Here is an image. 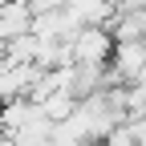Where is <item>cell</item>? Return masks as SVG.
<instances>
[{
	"instance_id": "6da1fadb",
	"label": "cell",
	"mask_w": 146,
	"mask_h": 146,
	"mask_svg": "<svg viewBox=\"0 0 146 146\" xmlns=\"http://www.w3.org/2000/svg\"><path fill=\"white\" fill-rule=\"evenodd\" d=\"M65 45H69V61L73 65H110L114 36H110L106 25H81Z\"/></svg>"
}]
</instances>
